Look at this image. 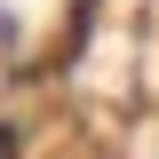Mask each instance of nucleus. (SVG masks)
I'll list each match as a JSON object with an SVG mask.
<instances>
[{
	"mask_svg": "<svg viewBox=\"0 0 159 159\" xmlns=\"http://www.w3.org/2000/svg\"><path fill=\"white\" fill-rule=\"evenodd\" d=\"M0 159H16V127H8V119H0Z\"/></svg>",
	"mask_w": 159,
	"mask_h": 159,
	"instance_id": "nucleus-1",
	"label": "nucleus"
}]
</instances>
